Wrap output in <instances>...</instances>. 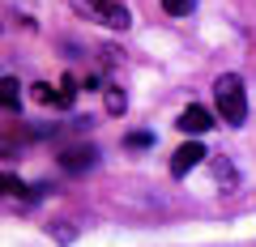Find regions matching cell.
<instances>
[{
  "mask_svg": "<svg viewBox=\"0 0 256 247\" xmlns=\"http://www.w3.org/2000/svg\"><path fill=\"white\" fill-rule=\"evenodd\" d=\"M94 162H98V149H94V145L64 149V158H60V166H64V171H90Z\"/></svg>",
  "mask_w": 256,
  "mask_h": 247,
  "instance_id": "6",
  "label": "cell"
},
{
  "mask_svg": "<svg viewBox=\"0 0 256 247\" xmlns=\"http://www.w3.org/2000/svg\"><path fill=\"white\" fill-rule=\"evenodd\" d=\"M192 4H196V0H162V9L171 13V17H184V13H192Z\"/></svg>",
  "mask_w": 256,
  "mask_h": 247,
  "instance_id": "9",
  "label": "cell"
},
{
  "mask_svg": "<svg viewBox=\"0 0 256 247\" xmlns=\"http://www.w3.org/2000/svg\"><path fill=\"white\" fill-rule=\"evenodd\" d=\"M214 128V115L205 107H188L180 115V132H188V137H201V132H210Z\"/></svg>",
  "mask_w": 256,
  "mask_h": 247,
  "instance_id": "5",
  "label": "cell"
},
{
  "mask_svg": "<svg viewBox=\"0 0 256 247\" xmlns=\"http://www.w3.org/2000/svg\"><path fill=\"white\" fill-rule=\"evenodd\" d=\"M214 102H218L222 124L239 128V124L248 119V90H244V77H239V73H222L218 81H214Z\"/></svg>",
  "mask_w": 256,
  "mask_h": 247,
  "instance_id": "1",
  "label": "cell"
},
{
  "mask_svg": "<svg viewBox=\"0 0 256 247\" xmlns=\"http://www.w3.org/2000/svg\"><path fill=\"white\" fill-rule=\"evenodd\" d=\"M107 111H111V115H124V111H128V98H124L120 85H107Z\"/></svg>",
  "mask_w": 256,
  "mask_h": 247,
  "instance_id": "8",
  "label": "cell"
},
{
  "mask_svg": "<svg viewBox=\"0 0 256 247\" xmlns=\"http://www.w3.org/2000/svg\"><path fill=\"white\" fill-rule=\"evenodd\" d=\"M128 145H132V149H146V145H150V132H132V137H128Z\"/></svg>",
  "mask_w": 256,
  "mask_h": 247,
  "instance_id": "10",
  "label": "cell"
},
{
  "mask_svg": "<svg viewBox=\"0 0 256 247\" xmlns=\"http://www.w3.org/2000/svg\"><path fill=\"white\" fill-rule=\"evenodd\" d=\"M0 107H4V111H18V107H22V85H18V77H0Z\"/></svg>",
  "mask_w": 256,
  "mask_h": 247,
  "instance_id": "7",
  "label": "cell"
},
{
  "mask_svg": "<svg viewBox=\"0 0 256 247\" xmlns=\"http://www.w3.org/2000/svg\"><path fill=\"white\" fill-rule=\"evenodd\" d=\"M77 13L98 21V26H107V30H128L132 26V17H128V9L120 0H90V4H77Z\"/></svg>",
  "mask_w": 256,
  "mask_h": 247,
  "instance_id": "3",
  "label": "cell"
},
{
  "mask_svg": "<svg viewBox=\"0 0 256 247\" xmlns=\"http://www.w3.org/2000/svg\"><path fill=\"white\" fill-rule=\"evenodd\" d=\"M77 4H90V0H73V9H77Z\"/></svg>",
  "mask_w": 256,
  "mask_h": 247,
  "instance_id": "11",
  "label": "cell"
},
{
  "mask_svg": "<svg viewBox=\"0 0 256 247\" xmlns=\"http://www.w3.org/2000/svg\"><path fill=\"white\" fill-rule=\"evenodd\" d=\"M201 158H205L201 141H188V145H180V149H175V158H171V175H175V179H184L192 166H201Z\"/></svg>",
  "mask_w": 256,
  "mask_h": 247,
  "instance_id": "4",
  "label": "cell"
},
{
  "mask_svg": "<svg viewBox=\"0 0 256 247\" xmlns=\"http://www.w3.org/2000/svg\"><path fill=\"white\" fill-rule=\"evenodd\" d=\"M34 201H38V192L30 188L26 179H18V175H9V171H0V209H4V213H26Z\"/></svg>",
  "mask_w": 256,
  "mask_h": 247,
  "instance_id": "2",
  "label": "cell"
}]
</instances>
